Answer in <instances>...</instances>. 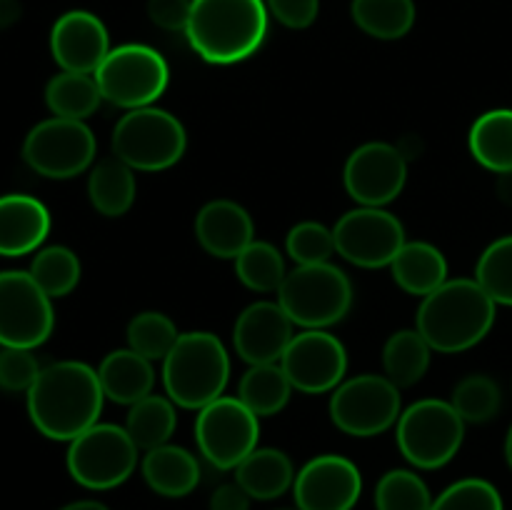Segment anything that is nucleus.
<instances>
[{
	"mask_svg": "<svg viewBox=\"0 0 512 510\" xmlns=\"http://www.w3.org/2000/svg\"><path fill=\"white\" fill-rule=\"evenodd\" d=\"M98 378L100 385H103L105 398L120 405H135L138 400L148 398L153 393V360L143 358V355L130 348L113 350L100 363Z\"/></svg>",
	"mask_w": 512,
	"mask_h": 510,
	"instance_id": "obj_23",
	"label": "nucleus"
},
{
	"mask_svg": "<svg viewBox=\"0 0 512 510\" xmlns=\"http://www.w3.org/2000/svg\"><path fill=\"white\" fill-rule=\"evenodd\" d=\"M28 273L48 298H65L78 288L83 270L73 250L65 245H48L35 253Z\"/></svg>",
	"mask_w": 512,
	"mask_h": 510,
	"instance_id": "obj_34",
	"label": "nucleus"
},
{
	"mask_svg": "<svg viewBox=\"0 0 512 510\" xmlns=\"http://www.w3.org/2000/svg\"><path fill=\"white\" fill-rule=\"evenodd\" d=\"M505 460H508V465L512 470V423L508 428V435H505Z\"/></svg>",
	"mask_w": 512,
	"mask_h": 510,
	"instance_id": "obj_48",
	"label": "nucleus"
},
{
	"mask_svg": "<svg viewBox=\"0 0 512 510\" xmlns=\"http://www.w3.org/2000/svg\"><path fill=\"white\" fill-rule=\"evenodd\" d=\"M190 10H193V0H148L150 20L170 33L188 30Z\"/></svg>",
	"mask_w": 512,
	"mask_h": 510,
	"instance_id": "obj_43",
	"label": "nucleus"
},
{
	"mask_svg": "<svg viewBox=\"0 0 512 510\" xmlns=\"http://www.w3.org/2000/svg\"><path fill=\"white\" fill-rule=\"evenodd\" d=\"M430 510H505L503 495L490 480L463 478L443 490Z\"/></svg>",
	"mask_w": 512,
	"mask_h": 510,
	"instance_id": "obj_40",
	"label": "nucleus"
},
{
	"mask_svg": "<svg viewBox=\"0 0 512 510\" xmlns=\"http://www.w3.org/2000/svg\"><path fill=\"white\" fill-rule=\"evenodd\" d=\"M280 368L293 390L305 395L333 393L348 373V350L328 330H303L285 348Z\"/></svg>",
	"mask_w": 512,
	"mask_h": 510,
	"instance_id": "obj_15",
	"label": "nucleus"
},
{
	"mask_svg": "<svg viewBox=\"0 0 512 510\" xmlns=\"http://www.w3.org/2000/svg\"><path fill=\"white\" fill-rule=\"evenodd\" d=\"M495 308L498 303L475 278H448L420 300L415 330L438 353H463L493 330Z\"/></svg>",
	"mask_w": 512,
	"mask_h": 510,
	"instance_id": "obj_2",
	"label": "nucleus"
},
{
	"mask_svg": "<svg viewBox=\"0 0 512 510\" xmlns=\"http://www.w3.org/2000/svg\"><path fill=\"white\" fill-rule=\"evenodd\" d=\"M473 158L493 173H512V110H488L473 123L468 135Z\"/></svg>",
	"mask_w": 512,
	"mask_h": 510,
	"instance_id": "obj_27",
	"label": "nucleus"
},
{
	"mask_svg": "<svg viewBox=\"0 0 512 510\" xmlns=\"http://www.w3.org/2000/svg\"><path fill=\"white\" fill-rule=\"evenodd\" d=\"M265 8L285 28L303 30L318 18L320 0H265Z\"/></svg>",
	"mask_w": 512,
	"mask_h": 510,
	"instance_id": "obj_42",
	"label": "nucleus"
},
{
	"mask_svg": "<svg viewBox=\"0 0 512 510\" xmlns=\"http://www.w3.org/2000/svg\"><path fill=\"white\" fill-rule=\"evenodd\" d=\"M178 425V413H175V403L168 395H153L138 400L130 405L128 420H125V430L138 445V450L148 453V450L160 448V445L170 443Z\"/></svg>",
	"mask_w": 512,
	"mask_h": 510,
	"instance_id": "obj_30",
	"label": "nucleus"
},
{
	"mask_svg": "<svg viewBox=\"0 0 512 510\" xmlns=\"http://www.w3.org/2000/svg\"><path fill=\"white\" fill-rule=\"evenodd\" d=\"M103 100L118 108L135 110L153 105L170 83V68L163 55L143 43L118 45L95 70Z\"/></svg>",
	"mask_w": 512,
	"mask_h": 510,
	"instance_id": "obj_9",
	"label": "nucleus"
},
{
	"mask_svg": "<svg viewBox=\"0 0 512 510\" xmlns=\"http://www.w3.org/2000/svg\"><path fill=\"white\" fill-rule=\"evenodd\" d=\"M290 393H293V385L280 363L250 365L238 385V400L258 418L278 415L288 405Z\"/></svg>",
	"mask_w": 512,
	"mask_h": 510,
	"instance_id": "obj_29",
	"label": "nucleus"
},
{
	"mask_svg": "<svg viewBox=\"0 0 512 510\" xmlns=\"http://www.w3.org/2000/svg\"><path fill=\"white\" fill-rule=\"evenodd\" d=\"M140 473L148 488L163 498H185L200 485V463L190 450L165 443L148 450L140 460Z\"/></svg>",
	"mask_w": 512,
	"mask_h": 510,
	"instance_id": "obj_22",
	"label": "nucleus"
},
{
	"mask_svg": "<svg viewBox=\"0 0 512 510\" xmlns=\"http://www.w3.org/2000/svg\"><path fill=\"white\" fill-rule=\"evenodd\" d=\"M450 403L465 423L480 425L498 415L500 405H503V393L490 375H468L455 385Z\"/></svg>",
	"mask_w": 512,
	"mask_h": 510,
	"instance_id": "obj_37",
	"label": "nucleus"
},
{
	"mask_svg": "<svg viewBox=\"0 0 512 510\" xmlns=\"http://www.w3.org/2000/svg\"><path fill=\"white\" fill-rule=\"evenodd\" d=\"M235 483L253 500H275L293 490L295 465L283 450L255 448L235 468Z\"/></svg>",
	"mask_w": 512,
	"mask_h": 510,
	"instance_id": "obj_24",
	"label": "nucleus"
},
{
	"mask_svg": "<svg viewBox=\"0 0 512 510\" xmlns=\"http://www.w3.org/2000/svg\"><path fill=\"white\" fill-rule=\"evenodd\" d=\"M250 503L253 498L233 480V483H223L213 490L208 510H250Z\"/></svg>",
	"mask_w": 512,
	"mask_h": 510,
	"instance_id": "obj_44",
	"label": "nucleus"
},
{
	"mask_svg": "<svg viewBox=\"0 0 512 510\" xmlns=\"http://www.w3.org/2000/svg\"><path fill=\"white\" fill-rule=\"evenodd\" d=\"M293 325L278 300H258L235 320V353L248 365L280 363L285 348L293 340Z\"/></svg>",
	"mask_w": 512,
	"mask_h": 510,
	"instance_id": "obj_19",
	"label": "nucleus"
},
{
	"mask_svg": "<svg viewBox=\"0 0 512 510\" xmlns=\"http://www.w3.org/2000/svg\"><path fill=\"white\" fill-rule=\"evenodd\" d=\"M58 510H110V508L105 503H100V500H75V503L63 505V508Z\"/></svg>",
	"mask_w": 512,
	"mask_h": 510,
	"instance_id": "obj_47",
	"label": "nucleus"
},
{
	"mask_svg": "<svg viewBox=\"0 0 512 510\" xmlns=\"http://www.w3.org/2000/svg\"><path fill=\"white\" fill-rule=\"evenodd\" d=\"M275 510H298V508H275Z\"/></svg>",
	"mask_w": 512,
	"mask_h": 510,
	"instance_id": "obj_49",
	"label": "nucleus"
},
{
	"mask_svg": "<svg viewBox=\"0 0 512 510\" xmlns=\"http://www.w3.org/2000/svg\"><path fill=\"white\" fill-rule=\"evenodd\" d=\"M228 380V350L208 330L180 333L178 343L163 360L165 395L185 410H200L218 400Z\"/></svg>",
	"mask_w": 512,
	"mask_h": 510,
	"instance_id": "obj_4",
	"label": "nucleus"
},
{
	"mask_svg": "<svg viewBox=\"0 0 512 510\" xmlns=\"http://www.w3.org/2000/svg\"><path fill=\"white\" fill-rule=\"evenodd\" d=\"M395 440L410 465L418 470H438L458 455L465 440V420L450 400L425 398L400 413Z\"/></svg>",
	"mask_w": 512,
	"mask_h": 510,
	"instance_id": "obj_7",
	"label": "nucleus"
},
{
	"mask_svg": "<svg viewBox=\"0 0 512 510\" xmlns=\"http://www.w3.org/2000/svg\"><path fill=\"white\" fill-rule=\"evenodd\" d=\"M360 495L363 475L345 455H318L295 473L293 498L298 510H353Z\"/></svg>",
	"mask_w": 512,
	"mask_h": 510,
	"instance_id": "obj_17",
	"label": "nucleus"
},
{
	"mask_svg": "<svg viewBox=\"0 0 512 510\" xmlns=\"http://www.w3.org/2000/svg\"><path fill=\"white\" fill-rule=\"evenodd\" d=\"M40 370L33 350L0 348V390L5 393H28Z\"/></svg>",
	"mask_w": 512,
	"mask_h": 510,
	"instance_id": "obj_41",
	"label": "nucleus"
},
{
	"mask_svg": "<svg viewBox=\"0 0 512 510\" xmlns=\"http://www.w3.org/2000/svg\"><path fill=\"white\" fill-rule=\"evenodd\" d=\"M138 195V183H135V170L125 165L123 160L110 155V158L98 160L90 168L88 178V198L90 205L105 218H120L128 213Z\"/></svg>",
	"mask_w": 512,
	"mask_h": 510,
	"instance_id": "obj_26",
	"label": "nucleus"
},
{
	"mask_svg": "<svg viewBox=\"0 0 512 510\" xmlns=\"http://www.w3.org/2000/svg\"><path fill=\"white\" fill-rule=\"evenodd\" d=\"M235 275L240 283L255 293H278L285 280V260L280 250L268 240H253L235 258Z\"/></svg>",
	"mask_w": 512,
	"mask_h": 510,
	"instance_id": "obj_33",
	"label": "nucleus"
},
{
	"mask_svg": "<svg viewBox=\"0 0 512 510\" xmlns=\"http://www.w3.org/2000/svg\"><path fill=\"white\" fill-rule=\"evenodd\" d=\"M110 35L103 20L88 10H68L50 30V53L68 73L95 75L110 53Z\"/></svg>",
	"mask_w": 512,
	"mask_h": 510,
	"instance_id": "obj_18",
	"label": "nucleus"
},
{
	"mask_svg": "<svg viewBox=\"0 0 512 510\" xmlns=\"http://www.w3.org/2000/svg\"><path fill=\"white\" fill-rule=\"evenodd\" d=\"M180 333L173 320L158 310L138 313L128 323V348L148 360H165V355L178 343Z\"/></svg>",
	"mask_w": 512,
	"mask_h": 510,
	"instance_id": "obj_36",
	"label": "nucleus"
},
{
	"mask_svg": "<svg viewBox=\"0 0 512 510\" xmlns=\"http://www.w3.org/2000/svg\"><path fill=\"white\" fill-rule=\"evenodd\" d=\"M408 180V160L403 150L390 143H365L350 153L343 170V183L350 198L370 208L393 203Z\"/></svg>",
	"mask_w": 512,
	"mask_h": 510,
	"instance_id": "obj_16",
	"label": "nucleus"
},
{
	"mask_svg": "<svg viewBox=\"0 0 512 510\" xmlns=\"http://www.w3.org/2000/svg\"><path fill=\"white\" fill-rule=\"evenodd\" d=\"M115 158L123 160L133 170L160 173L178 163L188 148V135L183 123L163 108H135L128 110L115 123L110 138Z\"/></svg>",
	"mask_w": 512,
	"mask_h": 510,
	"instance_id": "obj_6",
	"label": "nucleus"
},
{
	"mask_svg": "<svg viewBox=\"0 0 512 510\" xmlns=\"http://www.w3.org/2000/svg\"><path fill=\"white\" fill-rule=\"evenodd\" d=\"M285 250L295 265H318L330 263L335 255V235L333 228L318 223V220H303L293 225L285 238Z\"/></svg>",
	"mask_w": 512,
	"mask_h": 510,
	"instance_id": "obj_39",
	"label": "nucleus"
},
{
	"mask_svg": "<svg viewBox=\"0 0 512 510\" xmlns=\"http://www.w3.org/2000/svg\"><path fill=\"white\" fill-rule=\"evenodd\" d=\"M353 23L378 40H398L415 25L413 0H353Z\"/></svg>",
	"mask_w": 512,
	"mask_h": 510,
	"instance_id": "obj_32",
	"label": "nucleus"
},
{
	"mask_svg": "<svg viewBox=\"0 0 512 510\" xmlns=\"http://www.w3.org/2000/svg\"><path fill=\"white\" fill-rule=\"evenodd\" d=\"M103 103L95 75L60 70L45 85V105L55 118L88 120Z\"/></svg>",
	"mask_w": 512,
	"mask_h": 510,
	"instance_id": "obj_28",
	"label": "nucleus"
},
{
	"mask_svg": "<svg viewBox=\"0 0 512 510\" xmlns=\"http://www.w3.org/2000/svg\"><path fill=\"white\" fill-rule=\"evenodd\" d=\"M403 413L400 388L385 375H355L330 395V420L353 438H373L398 423Z\"/></svg>",
	"mask_w": 512,
	"mask_h": 510,
	"instance_id": "obj_10",
	"label": "nucleus"
},
{
	"mask_svg": "<svg viewBox=\"0 0 512 510\" xmlns=\"http://www.w3.org/2000/svg\"><path fill=\"white\" fill-rule=\"evenodd\" d=\"M333 235L335 253L358 268H385L408 243L398 215L370 205L348 210L333 225Z\"/></svg>",
	"mask_w": 512,
	"mask_h": 510,
	"instance_id": "obj_14",
	"label": "nucleus"
},
{
	"mask_svg": "<svg viewBox=\"0 0 512 510\" xmlns=\"http://www.w3.org/2000/svg\"><path fill=\"white\" fill-rule=\"evenodd\" d=\"M50 210L25 193L0 195V255L20 258L40 250L50 233Z\"/></svg>",
	"mask_w": 512,
	"mask_h": 510,
	"instance_id": "obj_21",
	"label": "nucleus"
},
{
	"mask_svg": "<svg viewBox=\"0 0 512 510\" xmlns=\"http://www.w3.org/2000/svg\"><path fill=\"white\" fill-rule=\"evenodd\" d=\"M253 410L245 408L238 395H220L198 410L195 443L200 455L218 470H235L260 440V423Z\"/></svg>",
	"mask_w": 512,
	"mask_h": 510,
	"instance_id": "obj_12",
	"label": "nucleus"
},
{
	"mask_svg": "<svg viewBox=\"0 0 512 510\" xmlns=\"http://www.w3.org/2000/svg\"><path fill=\"white\" fill-rule=\"evenodd\" d=\"M498 195L503 203L512 205V173H500L498 175Z\"/></svg>",
	"mask_w": 512,
	"mask_h": 510,
	"instance_id": "obj_46",
	"label": "nucleus"
},
{
	"mask_svg": "<svg viewBox=\"0 0 512 510\" xmlns=\"http://www.w3.org/2000/svg\"><path fill=\"white\" fill-rule=\"evenodd\" d=\"M475 280L498 305L512 308V235L493 240L475 265Z\"/></svg>",
	"mask_w": 512,
	"mask_h": 510,
	"instance_id": "obj_38",
	"label": "nucleus"
},
{
	"mask_svg": "<svg viewBox=\"0 0 512 510\" xmlns=\"http://www.w3.org/2000/svg\"><path fill=\"white\" fill-rule=\"evenodd\" d=\"M280 308L305 330H328L353 308V283L333 263L295 265L278 290Z\"/></svg>",
	"mask_w": 512,
	"mask_h": 510,
	"instance_id": "obj_5",
	"label": "nucleus"
},
{
	"mask_svg": "<svg viewBox=\"0 0 512 510\" xmlns=\"http://www.w3.org/2000/svg\"><path fill=\"white\" fill-rule=\"evenodd\" d=\"M105 393L98 370L80 360H58L40 370L28 390V415L50 440L70 443L98 423Z\"/></svg>",
	"mask_w": 512,
	"mask_h": 510,
	"instance_id": "obj_1",
	"label": "nucleus"
},
{
	"mask_svg": "<svg viewBox=\"0 0 512 510\" xmlns=\"http://www.w3.org/2000/svg\"><path fill=\"white\" fill-rule=\"evenodd\" d=\"M195 238L213 258L235 260L255 240V225L243 205L218 198L205 203L195 215Z\"/></svg>",
	"mask_w": 512,
	"mask_h": 510,
	"instance_id": "obj_20",
	"label": "nucleus"
},
{
	"mask_svg": "<svg viewBox=\"0 0 512 510\" xmlns=\"http://www.w3.org/2000/svg\"><path fill=\"white\" fill-rule=\"evenodd\" d=\"M265 0H193L190 48L213 65H233L258 53L268 35Z\"/></svg>",
	"mask_w": 512,
	"mask_h": 510,
	"instance_id": "obj_3",
	"label": "nucleus"
},
{
	"mask_svg": "<svg viewBox=\"0 0 512 510\" xmlns=\"http://www.w3.org/2000/svg\"><path fill=\"white\" fill-rule=\"evenodd\" d=\"M433 495L415 470H388L375 485V510H430Z\"/></svg>",
	"mask_w": 512,
	"mask_h": 510,
	"instance_id": "obj_35",
	"label": "nucleus"
},
{
	"mask_svg": "<svg viewBox=\"0 0 512 510\" xmlns=\"http://www.w3.org/2000/svg\"><path fill=\"white\" fill-rule=\"evenodd\" d=\"M53 298L40 290L28 270L0 273V345L35 350L53 335Z\"/></svg>",
	"mask_w": 512,
	"mask_h": 510,
	"instance_id": "obj_13",
	"label": "nucleus"
},
{
	"mask_svg": "<svg viewBox=\"0 0 512 510\" xmlns=\"http://www.w3.org/2000/svg\"><path fill=\"white\" fill-rule=\"evenodd\" d=\"M390 273H393L398 288H403L410 295L425 298L448 280V260L433 243L410 240L390 263Z\"/></svg>",
	"mask_w": 512,
	"mask_h": 510,
	"instance_id": "obj_25",
	"label": "nucleus"
},
{
	"mask_svg": "<svg viewBox=\"0 0 512 510\" xmlns=\"http://www.w3.org/2000/svg\"><path fill=\"white\" fill-rule=\"evenodd\" d=\"M138 445L125 425L95 423L70 440L65 465L70 478L88 490H113L138 468Z\"/></svg>",
	"mask_w": 512,
	"mask_h": 510,
	"instance_id": "obj_8",
	"label": "nucleus"
},
{
	"mask_svg": "<svg viewBox=\"0 0 512 510\" xmlns=\"http://www.w3.org/2000/svg\"><path fill=\"white\" fill-rule=\"evenodd\" d=\"M98 140L85 120H40L25 135L23 160L30 170L50 180H68L93 168Z\"/></svg>",
	"mask_w": 512,
	"mask_h": 510,
	"instance_id": "obj_11",
	"label": "nucleus"
},
{
	"mask_svg": "<svg viewBox=\"0 0 512 510\" xmlns=\"http://www.w3.org/2000/svg\"><path fill=\"white\" fill-rule=\"evenodd\" d=\"M20 13H23V8H20L18 0H0V30L18 23Z\"/></svg>",
	"mask_w": 512,
	"mask_h": 510,
	"instance_id": "obj_45",
	"label": "nucleus"
},
{
	"mask_svg": "<svg viewBox=\"0 0 512 510\" xmlns=\"http://www.w3.org/2000/svg\"><path fill=\"white\" fill-rule=\"evenodd\" d=\"M430 353L433 348L418 330H398L383 348L385 378L393 380L398 388H413L428 373Z\"/></svg>",
	"mask_w": 512,
	"mask_h": 510,
	"instance_id": "obj_31",
	"label": "nucleus"
}]
</instances>
